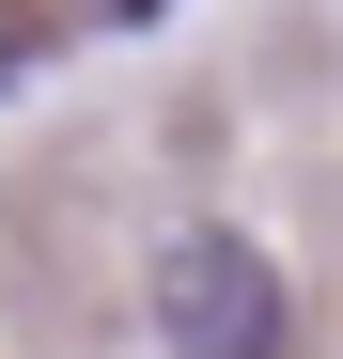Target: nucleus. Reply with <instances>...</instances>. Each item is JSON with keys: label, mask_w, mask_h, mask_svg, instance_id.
<instances>
[{"label": "nucleus", "mask_w": 343, "mask_h": 359, "mask_svg": "<svg viewBox=\"0 0 343 359\" xmlns=\"http://www.w3.org/2000/svg\"><path fill=\"white\" fill-rule=\"evenodd\" d=\"M156 344L172 359H281V266L250 234H172L156 250Z\"/></svg>", "instance_id": "f257e3e1"}, {"label": "nucleus", "mask_w": 343, "mask_h": 359, "mask_svg": "<svg viewBox=\"0 0 343 359\" xmlns=\"http://www.w3.org/2000/svg\"><path fill=\"white\" fill-rule=\"evenodd\" d=\"M78 16H109V32H141V16H172V0H78Z\"/></svg>", "instance_id": "f03ea898"}]
</instances>
